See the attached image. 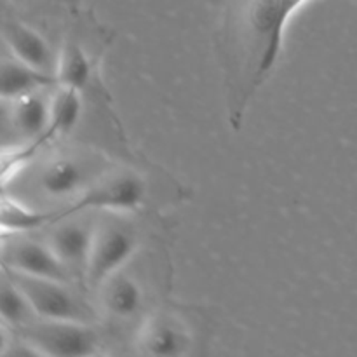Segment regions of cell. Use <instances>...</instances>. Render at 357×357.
<instances>
[{"label": "cell", "instance_id": "obj_1", "mask_svg": "<svg viewBox=\"0 0 357 357\" xmlns=\"http://www.w3.org/2000/svg\"><path fill=\"white\" fill-rule=\"evenodd\" d=\"M93 246L87 260L84 286L96 291L110 275L129 265L142 250V232L126 213L98 211Z\"/></svg>", "mask_w": 357, "mask_h": 357}, {"label": "cell", "instance_id": "obj_6", "mask_svg": "<svg viewBox=\"0 0 357 357\" xmlns=\"http://www.w3.org/2000/svg\"><path fill=\"white\" fill-rule=\"evenodd\" d=\"M2 261L3 267L17 274L63 282L77 281L47 241H38L28 234H3Z\"/></svg>", "mask_w": 357, "mask_h": 357}, {"label": "cell", "instance_id": "obj_12", "mask_svg": "<svg viewBox=\"0 0 357 357\" xmlns=\"http://www.w3.org/2000/svg\"><path fill=\"white\" fill-rule=\"evenodd\" d=\"M59 84L58 77L26 65L13 56L2 61V98L6 101L51 89Z\"/></svg>", "mask_w": 357, "mask_h": 357}, {"label": "cell", "instance_id": "obj_5", "mask_svg": "<svg viewBox=\"0 0 357 357\" xmlns=\"http://www.w3.org/2000/svg\"><path fill=\"white\" fill-rule=\"evenodd\" d=\"M20 335L38 349L42 356H96L103 342L93 323L35 319Z\"/></svg>", "mask_w": 357, "mask_h": 357}, {"label": "cell", "instance_id": "obj_15", "mask_svg": "<svg viewBox=\"0 0 357 357\" xmlns=\"http://www.w3.org/2000/svg\"><path fill=\"white\" fill-rule=\"evenodd\" d=\"M58 80L65 86H73L84 91L94 79V68L89 56L79 42L68 40L63 44L58 56Z\"/></svg>", "mask_w": 357, "mask_h": 357}, {"label": "cell", "instance_id": "obj_8", "mask_svg": "<svg viewBox=\"0 0 357 357\" xmlns=\"http://www.w3.org/2000/svg\"><path fill=\"white\" fill-rule=\"evenodd\" d=\"M126 268L128 265L110 275L94 291L98 298V312L114 323L138 321L139 324L143 317L149 314L146 312L149 293H146L145 282Z\"/></svg>", "mask_w": 357, "mask_h": 357}, {"label": "cell", "instance_id": "obj_2", "mask_svg": "<svg viewBox=\"0 0 357 357\" xmlns=\"http://www.w3.org/2000/svg\"><path fill=\"white\" fill-rule=\"evenodd\" d=\"M14 282L26 295L40 319L51 321H77V323H96L100 319L98 307L79 291L70 288L72 282L56 281V279L31 278L17 274L3 267Z\"/></svg>", "mask_w": 357, "mask_h": 357}, {"label": "cell", "instance_id": "obj_13", "mask_svg": "<svg viewBox=\"0 0 357 357\" xmlns=\"http://www.w3.org/2000/svg\"><path fill=\"white\" fill-rule=\"evenodd\" d=\"M84 114V91L73 86L58 84L51 94V124L47 142L66 136L77 128Z\"/></svg>", "mask_w": 357, "mask_h": 357}, {"label": "cell", "instance_id": "obj_4", "mask_svg": "<svg viewBox=\"0 0 357 357\" xmlns=\"http://www.w3.org/2000/svg\"><path fill=\"white\" fill-rule=\"evenodd\" d=\"M149 197V183L145 176L136 171H115L98 178L65 213L75 211H138Z\"/></svg>", "mask_w": 357, "mask_h": 357}, {"label": "cell", "instance_id": "obj_16", "mask_svg": "<svg viewBox=\"0 0 357 357\" xmlns=\"http://www.w3.org/2000/svg\"><path fill=\"white\" fill-rule=\"evenodd\" d=\"M0 310H2V323L10 330L20 331L38 319L30 300L7 272L3 274L2 288H0Z\"/></svg>", "mask_w": 357, "mask_h": 357}, {"label": "cell", "instance_id": "obj_3", "mask_svg": "<svg viewBox=\"0 0 357 357\" xmlns=\"http://www.w3.org/2000/svg\"><path fill=\"white\" fill-rule=\"evenodd\" d=\"M197 344L194 326L176 307H159L146 314L135 333V345L145 356H185Z\"/></svg>", "mask_w": 357, "mask_h": 357}, {"label": "cell", "instance_id": "obj_10", "mask_svg": "<svg viewBox=\"0 0 357 357\" xmlns=\"http://www.w3.org/2000/svg\"><path fill=\"white\" fill-rule=\"evenodd\" d=\"M3 44L10 54L26 65L58 77V56L45 37L20 20H6L2 26Z\"/></svg>", "mask_w": 357, "mask_h": 357}, {"label": "cell", "instance_id": "obj_11", "mask_svg": "<svg viewBox=\"0 0 357 357\" xmlns=\"http://www.w3.org/2000/svg\"><path fill=\"white\" fill-rule=\"evenodd\" d=\"M44 91L26 94V96L10 100V121L14 129L21 136L30 139V143H47V131L51 124V96Z\"/></svg>", "mask_w": 357, "mask_h": 357}, {"label": "cell", "instance_id": "obj_9", "mask_svg": "<svg viewBox=\"0 0 357 357\" xmlns=\"http://www.w3.org/2000/svg\"><path fill=\"white\" fill-rule=\"evenodd\" d=\"M94 162L77 155H61L44 164L38 173V188L52 199H79L98 180ZM73 199V201H75Z\"/></svg>", "mask_w": 357, "mask_h": 357}, {"label": "cell", "instance_id": "obj_7", "mask_svg": "<svg viewBox=\"0 0 357 357\" xmlns=\"http://www.w3.org/2000/svg\"><path fill=\"white\" fill-rule=\"evenodd\" d=\"M91 213L93 211H84V216H77V211L65 213L63 209V215L45 227V241L82 288H86L84 275L96 229V218H93Z\"/></svg>", "mask_w": 357, "mask_h": 357}, {"label": "cell", "instance_id": "obj_17", "mask_svg": "<svg viewBox=\"0 0 357 357\" xmlns=\"http://www.w3.org/2000/svg\"><path fill=\"white\" fill-rule=\"evenodd\" d=\"M17 2H33V0H17Z\"/></svg>", "mask_w": 357, "mask_h": 357}, {"label": "cell", "instance_id": "obj_14", "mask_svg": "<svg viewBox=\"0 0 357 357\" xmlns=\"http://www.w3.org/2000/svg\"><path fill=\"white\" fill-rule=\"evenodd\" d=\"M63 211H37L28 208L14 197L3 195L2 199V232L3 234H30L45 229L49 223L58 220Z\"/></svg>", "mask_w": 357, "mask_h": 357}]
</instances>
